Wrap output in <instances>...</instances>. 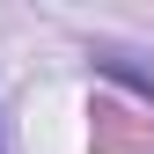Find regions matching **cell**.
Returning <instances> with one entry per match:
<instances>
[{"label":"cell","mask_w":154,"mask_h":154,"mask_svg":"<svg viewBox=\"0 0 154 154\" xmlns=\"http://www.w3.org/2000/svg\"><path fill=\"white\" fill-rule=\"evenodd\" d=\"M125 59H132V51H110V44H103V51H95V73H110V81H125L132 95H140V103H154V73L125 66Z\"/></svg>","instance_id":"6da1fadb"},{"label":"cell","mask_w":154,"mask_h":154,"mask_svg":"<svg viewBox=\"0 0 154 154\" xmlns=\"http://www.w3.org/2000/svg\"><path fill=\"white\" fill-rule=\"evenodd\" d=\"M0 154H8V125H0Z\"/></svg>","instance_id":"7a4b0ae2"}]
</instances>
